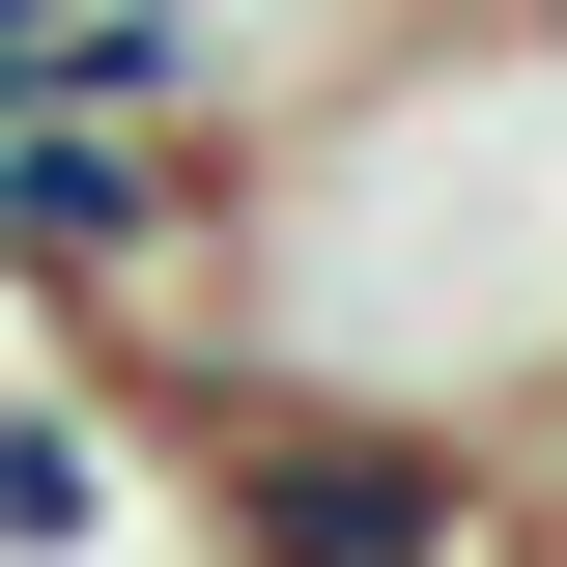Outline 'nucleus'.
<instances>
[{
	"label": "nucleus",
	"mask_w": 567,
	"mask_h": 567,
	"mask_svg": "<svg viewBox=\"0 0 567 567\" xmlns=\"http://www.w3.org/2000/svg\"><path fill=\"white\" fill-rule=\"evenodd\" d=\"M171 454H199V539L227 567H483L511 539V454L425 398H312V369H171Z\"/></svg>",
	"instance_id": "obj_1"
},
{
	"label": "nucleus",
	"mask_w": 567,
	"mask_h": 567,
	"mask_svg": "<svg viewBox=\"0 0 567 567\" xmlns=\"http://www.w3.org/2000/svg\"><path fill=\"white\" fill-rule=\"evenodd\" d=\"M58 539H114V425L85 398H0V567H58Z\"/></svg>",
	"instance_id": "obj_2"
}]
</instances>
